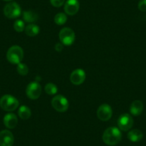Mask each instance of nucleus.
Returning <instances> with one entry per match:
<instances>
[{
  "label": "nucleus",
  "mask_w": 146,
  "mask_h": 146,
  "mask_svg": "<svg viewBox=\"0 0 146 146\" xmlns=\"http://www.w3.org/2000/svg\"><path fill=\"white\" fill-rule=\"evenodd\" d=\"M122 139V133L120 129L116 127L107 128L102 135V140L108 145H116Z\"/></svg>",
  "instance_id": "obj_1"
},
{
  "label": "nucleus",
  "mask_w": 146,
  "mask_h": 146,
  "mask_svg": "<svg viewBox=\"0 0 146 146\" xmlns=\"http://www.w3.org/2000/svg\"><path fill=\"white\" fill-rule=\"evenodd\" d=\"M19 101L11 95H5L0 99V107L5 111H14L19 107Z\"/></svg>",
  "instance_id": "obj_2"
},
{
  "label": "nucleus",
  "mask_w": 146,
  "mask_h": 146,
  "mask_svg": "<svg viewBox=\"0 0 146 146\" xmlns=\"http://www.w3.org/2000/svg\"><path fill=\"white\" fill-rule=\"evenodd\" d=\"M24 57L23 50L21 47L15 45L11 47L7 53V59L10 63L18 64L22 62Z\"/></svg>",
  "instance_id": "obj_3"
},
{
  "label": "nucleus",
  "mask_w": 146,
  "mask_h": 146,
  "mask_svg": "<svg viewBox=\"0 0 146 146\" xmlns=\"http://www.w3.org/2000/svg\"><path fill=\"white\" fill-rule=\"evenodd\" d=\"M59 38L62 44L65 46H70L74 43L75 40V32L69 27H64L60 31Z\"/></svg>",
  "instance_id": "obj_4"
},
{
  "label": "nucleus",
  "mask_w": 146,
  "mask_h": 146,
  "mask_svg": "<svg viewBox=\"0 0 146 146\" xmlns=\"http://www.w3.org/2000/svg\"><path fill=\"white\" fill-rule=\"evenodd\" d=\"M52 106L55 110L60 113L67 111L69 108V102L67 98L63 95L54 96L52 100Z\"/></svg>",
  "instance_id": "obj_5"
},
{
  "label": "nucleus",
  "mask_w": 146,
  "mask_h": 146,
  "mask_svg": "<svg viewBox=\"0 0 146 146\" xmlns=\"http://www.w3.org/2000/svg\"><path fill=\"white\" fill-rule=\"evenodd\" d=\"M21 7L16 2H10L5 5L4 8V14L9 19H15L20 16Z\"/></svg>",
  "instance_id": "obj_6"
},
{
  "label": "nucleus",
  "mask_w": 146,
  "mask_h": 146,
  "mask_svg": "<svg viewBox=\"0 0 146 146\" xmlns=\"http://www.w3.org/2000/svg\"><path fill=\"white\" fill-rule=\"evenodd\" d=\"M42 93V88L40 84L36 82H32L27 85L26 89V94L29 98L32 100H36L40 98Z\"/></svg>",
  "instance_id": "obj_7"
},
{
  "label": "nucleus",
  "mask_w": 146,
  "mask_h": 146,
  "mask_svg": "<svg viewBox=\"0 0 146 146\" xmlns=\"http://www.w3.org/2000/svg\"><path fill=\"white\" fill-rule=\"evenodd\" d=\"M133 119L130 115L127 113L122 114L117 120V125L119 129L123 131H127L133 125Z\"/></svg>",
  "instance_id": "obj_8"
},
{
  "label": "nucleus",
  "mask_w": 146,
  "mask_h": 146,
  "mask_svg": "<svg viewBox=\"0 0 146 146\" xmlns=\"http://www.w3.org/2000/svg\"><path fill=\"white\" fill-rule=\"evenodd\" d=\"M97 115L102 121H108L113 115L112 108L108 104H102L97 110Z\"/></svg>",
  "instance_id": "obj_9"
},
{
  "label": "nucleus",
  "mask_w": 146,
  "mask_h": 146,
  "mask_svg": "<svg viewBox=\"0 0 146 146\" xmlns=\"http://www.w3.org/2000/svg\"><path fill=\"white\" fill-rule=\"evenodd\" d=\"M85 72L82 69H77L71 73L70 81L73 85H80L85 82Z\"/></svg>",
  "instance_id": "obj_10"
},
{
  "label": "nucleus",
  "mask_w": 146,
  "mask_h": 146,
  "mask_svg": "<svg viewBox=\"0 0 146 146\" xmlns=\"http://www.w3.org/2000/svg\"><path fill=\"white\" fill-rule=\"evenodd\" d=\"M15 142L14 135L9 130L0 132V146H12Z\"/></svg>",
  "instance_id": "obj_11"
},
{
  "label": "nucleus",
  "mask_w": 146,
  "mask_h": 146,
  "mask_svg": "<svg viewBox=\"0 0 146 146\" xmlns=\"http://www.w3.org/2000/svg\"><path fill=\"white\" fill-rule=\"evenodd\" d=\"M64 12L67 15L72 16L78 13L80 9L78 0H67L64 5Z\"/></svg>",
  "instance_id": "obj_12"
},
{
  "label": "nucleus",
  "mask_w": 146,
  "mask_h": 146,
  "mask_svg": "<svg viewBox=\"0 0 146 146\" xmlns=\"http://www.w3.org/2000/svg\"><path fill=\"white\" fill-rule=\"evenodd\" d=\"M18 123L17 117L14 113H7L4 117V124L7 128L13 129L17 126Z\"/></svg>",
  "instance_id": "obj_13"
},
{
  "label": "nucleus",
  "mask_w": 146,
  "mask_h": 146,
  "mask_svg": "<svg viewBox=\"0 0 146 146\" xmlns=\"http://www.w3.org/2000/svg\"><path fill=\"white\" fill-rule=\"evenodd\" d=\"M143 110V104L140 100H135L131 103L130 107V112L133 115L138 116Z\"/></svg>",
  "instance_id": "obj_14"
},
{
  "label": "nucleus",
  "mask_w": 146,
  "mask_h": 146,
  "mask_svg": "<svg viewBox=\"0 0 146 146\" xmlns=\"http://www.w3.org/2000/svg\"><path fill=\"white\" fill-rule=\"evenodd\" d=\"M143 133L138 129H134V130H130L127 134V138L133 143H137V142L140 141L143 139Z\"/></svg>",
  "instance_id": "obj_15"
},
{
  "label": "nucleus",
  "mask_w": 146,
  "mask_h": 146,
  "mask_svg": "<svg viewBox=\"0 0 146 146\" xmlns=\"http://www.w3.org/2000/svg\"><path fill=\"white\" fill-rule=\"evenodd\" d=\"M23 19L28 23H33L38 19V15L32 11H25L23 12Z\"/></svg>",
  "instance_id": "obj_16"
},
{
  "label": "nucleus",
  "mask_w": 146,
  "mask_h": 146,
  "mask_svg": "<svg viewBox=\"0 0 146 146\" xmlns=\"http://www.w3.org/2000/svg\"><path fill=\"white\" fill-rule=\"evenodd\" d=\"M25 33L29 36H35L40 32V27L35 24H30L27 25L25 29Z\"/></svg>",
  "instance_id": "obj_17"
},
{
  "label": "nucleus",
  "mask_w": 146,
  "mask_h": 146,
  "mask_svg": "<svg viewBox=\"0 0 146 146\" xmlns=\"http://www.w3.org/2000/svg\"><path fill=\"white\" fill-rule=\"evenodd\" d=\"M31 110L26 105H22L20 108H19L18 110V115H19V117L22 120H28L31 116Z\"/></svg>",
  "instance_id": "obj_18"
},
{
  "label": "nucleus",
  "mask_w": 146,
  "mask_h": 146,
  "mask_svg": "<svg viewBox=\"0 0 146 146\" xmlns=\"http://www.w3.org/2000/svg\"><path fill=\"white\" fill-rule=\"evenodd\" d=\"M67 19V15L62 12H60V13L57 14L54 17V22L58 25H62L66 23Z\"/></svg>",
  "instance_id": "obj_19"
},
{
  "label": "nucleus",
  "mask_w": 146,
  "mask_h": 146,
  "mask_svg": "<svg viewBox=\"0 0 146 146\" xmlns=\"http://www.w3.org/2000/svg\"><path fill=\"white\" fill-rule=\"evenodd\" d=\"M44 90H45L46 93L48 94V95H54L57 92V87L54 84L50 82L45 85Z\"/></svg>",
  "instance_id": "obj_20"
},
{
  "label": "nucleus",
  "mask_w": 146,
  "mask_h": 146,
  "mask_svg": "<svg viewBox=\"0 0 146 146\" xmlns=\"http://www.w3.org/2000/svg\"><path fill=\"white\" fill-rule=\"evenodd\" d=\"M17 70L18 73L20 75H27L29 72V69L28 67L25 64L23 63H19L17 64Z\"/></svg>",
  "instance_id": "obj_21"
},
{
  "label": "nucleus",
  "mask_w": 146,
  "mask_h": 146,
  "mask_svg": "<svg viewBox=\"0 0 146 146\" xmlns=\"http://www.w3.org/2000/svg\"><path fill=\"white\" fill-rule=\"evenodd\" d=\"M14 29H15V30L17 31V32H22V31L25 30V25L23 21L20 20V19L17 20L16 22L14 23Z\"/></svg>",
  "instance_id": "obj_22"
},
{
  "label": "nucleus",
  "mask_w": 146,
  "mask_h": 146,
  "mask_svg": "<svg viewBox=\"0 0 146 146\" xmlns=\"http://www.w3.org/2000/svg\"><path fill=\"white\" fill-rule=\"evenodd\" d=\"M65 0H50V3L54 7H60L64 5Z\"/></svg>",
  "instance_id": "obj_23"
},
{
  "label": "nucleus",
  "mask_w": 146,
  "mask_h": 146,
  "mask_svg": "<svg viewBox=\"0 0 146 146\" xmlns=\"http://www.w3.org/2000/svg\"><path fill=\"white\" fill-rule=\"evenodd\" d=\"M138 9L141 12H146V0H140L138 3Z\"/></svg>",
  "instance_id": "obj_24"
},
{
  "label": "nucleus",
  "mask_w": 146,
  "mask_h": 146,
  "mask_svg": "<svg viewBox=\"0 0 146 146\" xmlns=\"http://www.w3.org/2000/svg\"><path fill=\"white\" fill-rule=\"evenodd\" d=\"M63 49V47H62V44H60V43H58V44H57L55 45V50H57V52H60L62 51Z\"/></svg>",
  "instance_id": "obj_25"
},
{
  "label": "nucleus",
  "mask_w": 146,
  "mask_h": 146,
  "mask_svg": "<svg viewBox=\"0 0 146 146\" xmlns=\"http://www.w3.org/2000/svg\"><path fill=\"white\" fill-rule=\"evenodd\" d=\"M3 1H6V2H9V1H12V0H3Z\"/></svg>",
  "instance_id": "obj_26"
}]
</instances>
